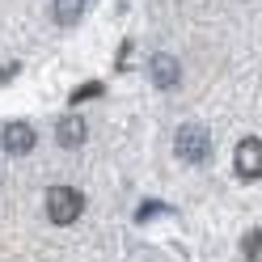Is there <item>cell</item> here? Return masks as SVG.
Returning <instances> with one entry per match:
<instances>
[{
	"label": "cell",
	"mask_w": 262,
	"mask_h": 262,
	"mask_svg": "<svg viewBox=\"0 0 262 262\" xmlns=\"http://www.w3.org/2000/svg\"><path fill=\"white\" fill-rule=\"evenodd\" d=\"M173 152H178V161H186V165H203V161L211 157V136H207V127L182 123V127H178V136H173Z\"/></svg>",
	"instance_id": "6da1fadb"
},
{
	"label": "cell",
	"mask_w": 262,
	"mask_h": 262,
	"mask_svg": "<svg viewBox=\"0 0 262 262\" xmlns=\"http://www.w3.org/2000/svg\"><path fill=\"white\" fill-rule=\"evenodd\" d=\"M85 211V194L76 186H51L47 190V220L51 224H76Z\"/></svg>",
	"instance_id": "7a4b0ae2"
},
{
	"label": "cell",
	"mask_w": 262,
	"mask_h": 262,
	"mask_svg": "<svg viewBox=\"0 0 262 262\" xmlns=\"http://www.w3.org/2000/svg\"><path fill=\"white\" fill-rule=\"evenodd\" d=\"M233 165H237V178L258 182V178H262V140L245 136V140L237 144V152H233Z\"/></svg>",
	"instance_id": "3957f363"
},
{
	"label": "cell",
	"mask_w": 262,
	"mask_h": 262,
	"mask_svg": "<svg viewBox=\"0 0 262 262\" xmlns=\"http://www.w3.org/2000/svg\"><path fill=\"white\" fill-rule=\"evenodd\" d=\"M0 144H5V152L21 157V152H34L38 136H34V127H30V123H9L5 131H0Z\"/></svg>",
	"instance_id": "277c9868"
},
{
	"label": "cell",
	"mask_w": 262,
	"mask_h": 262,
	"mask_svg": "<svg viewBox=\"0 0 262 262\" xmlns=\"http://www.w3.org/2000/svg\"><path fill=\"white\" fill-rule=\"evenodd\" d=\"M85 136H89V127H85V119H80V114H68V119L59 123V131H55V140L63 144V148H80V144H85Z\"/></svg>",
	"instance_id": "5b68a950"
},
{
	"label": "cell",
	"mask_w": 262,
	"mask_h": 262,
	"mask_svg": "<svg viewBox=\"0 0 262 262\" xmlns=\"http://www.w3.org/2000/svg\"><path fill=\"white\" fill-rule=\"evenodd\" d=\"M178 76H182V72H178V59L173 55H152V80L161 89H173Z\"/></svg>",
	"instance_id": "8992f818"
},
{
	"label": "cell",
	"mask_w": 262,
	"mask_h": 262,
	"mask_svg": "<svg viewBox=\"0 0 262 262\" xmlns=\"http://www.w3.org/2000/svg\"><path fill=\"white\" fill-rule=\"evenodd\" d=\"M51 13H55L59 26H76L80 17H85V0H55Z\"/></svg>",
	"instance_id": "52a82bcc"
},
{
	"label": "cell",
	"mask_w": 262,
	"mask_h": 262,
	"mask_svg": "<svg viewBox=\"0 0 262 262\" xmlns=\"http://www.w3.org/2000/svg\"><path fill=\"white\" fill-rule=\"evenodd\" d=\"M241 250H245V262H262V228H254V233H245Z\"/></svg>",
	"instance_id": "ba28073f"
},
{
	"label": "cell",
	"mask_w": 262,
	"mask_h": 262,
	"mask_svg": "<svg viewBox=\"0 0 262 262\" xmlns=\"http://www.w3.org/2000/svg\"><path fill=\"white\" fill-rule=\"evenodd\" d=\"M102 93V85H97V80H89V85H80L76 93H72V102H89V97H97Z\"/></svg>",
	"instance_id": "9c48e42d"
},
{
	"label": "cell",
	"mask_w": 262,
	"mask_h": 262,
	"mask_svg": "<svg viewBox=\"0 0 262 262\" xmlns=\"http://www.w3.org/2000/svg\"><path fill=\"white\" fill-rule=\"evenodd\" d=\"M13 76H17V68H13V63H9V68H0V85H5V80H13Z\"/></svg>",
	"instance_id": "30bf717a"
}]
</instances>
